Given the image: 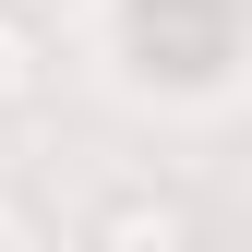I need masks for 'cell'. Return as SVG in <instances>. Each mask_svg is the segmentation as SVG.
Returning a JSON list of instances; mask_svg holds the SVG:
<instances>
[{"mask_svg":"<svg viewBox=\"0 0 252 252\" xmlns=\"http://www.w3.org/2000/svg\"><path fill=\"white\" fill-rule=\"evenodd\" d=\"M84 252H204V228L180 192H108L84 216Z\"/></svg>","mask_w":252,"mask_h":252,"instance_id":"cell-1","label":"cell"},{"mask_svg":"<svg viewBox=\"0 0 252 252\" xmlns=\"http://www.w3.org/2000/svg\"><path fill=\"white\" fill-rule=\"evenodd\" d=\"M0 252H48V216L12 192V180H0Z\"/></svg>","mask_w":252,"mask_h":252,"instance_id":"cell-3","label":"cell"},{"mask_svg":"<svg viewBox=\"0 0 252 252\" xmlns=\"http://www.w3.org/2000/svg\"><path fill=\"white\" fill-rule=\"evenodd\" d=\"M36 96H48V36L24 0H0V120H24Z\"/></svg>","mask_w":252,"mask_h":252,"instance_id":"cell-2","label":"cell"}]
</instances>
